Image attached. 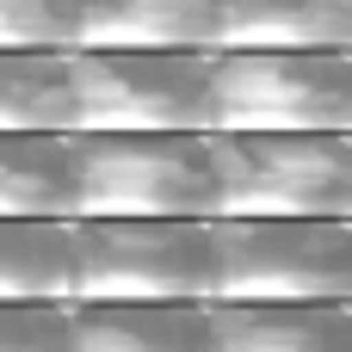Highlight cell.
<instances>
[{
  "instance_id": "6da1fadb",
  "label": "cell",
  "mask_w": 352,
  "mask_h": 352,
  "mask_svg": "<svg viewBox=\"0 0 352 352\" xmlns=\"http://www.w3.org/2000/svg\"><path fill=\"white\" fill-rule=\"evenodd\" d=\"M68 223H210L204 136H68Z\"/></svg>"
},
{
  "instance_id": "7a4b0ae2",
  "label": "cell",
  "mask_w": 352,
  "mask_h": 352,
  "mask_svg": "<svg viewBox=\"0 0 352 352\" xmlns=\"http://www.w3.org/2000/svg\"><path fill=\"white\" fill-rule=\"evenodd\" d=\"M210 223H352V136H204Z\"/></svg>"
},
{
  "instance_id": "3957f363",
  "label": "cell",
  "mask_w": 352,
  "mask_h": 352,
  "mask_svg": "<svg viewBox=\"0 0 352 352\" xmlns=\"http://www.w3.org/2000/svg\"><path fill=\"white\" fill-rule=\"evenodd\" d=\"M204 136H352V50L210 56Z\"/></svg>"
},
{
  "instance_id": "277c9868",
  "label": "cell",
  "mask_w": 352,
  "mask_h": 352,
  "mask_svg": "<svg viewBox=\"0 0 352 352\" xmlns=\"http://www.w3.org/2000/svg\"><path fill=\"white\" fill-rule=\"evenodd\" d=\"M68 136H204L210 56L204 50H68Z\"/></svg>"
},
{
  "instance_id": "5b68a950",
  "label": "cell",
  "mask_w": 352,
  "mask_h": 352,
  "mask_svg": "<svg viewBox=\"0 0 352 352\" xmlns=\"http://www.w3.org/2000/svg\"><path fill=\"white\" fill-rule=\"evenodd\" d=\"M210 223H68V303H210Z\"/></svg>"
},
{
  "instance_id": "8992f818",
  "label": "cell",
  "mask_w": 352,
  "mask_h": 352,
  "mask_svg": "<svg viewBox=\"0 0 352 352\" xmlns=\"http://www.w3.org/2000/svg\"><path fill=\"white\" fill-rule=\"evenodd\" d=\"M210 303H352V223H210Z\"/></svg>"
},
{
  "instance_id": "52a82bcc",
  "label": "cell",
  "mask_w": 352,
  "mask_h": 352,
  "mask_svg": "<svg viewBox=\"0 0 352 352\" xmlns=\"http://www.w3.org/2000/svg\"><path fill=\"white\" fill-rule=\"evenodd\" d=\"M352 50V0H210V56Z\"/></svg>"
},
{
  "instance_id": "ba28073f",
  "label": "cell",
  "mask_w": 352,
  "mask_h": 352,
  "mask_svg": "<svg viewBox=\"0 0 352 352\" xmlns=\"http://www.w3.org/2000/svg\"><path fill=\"white\" fill-rule=\"evenodd\" d=\"M210 352H352V303H204Z\"/></svg>"
},
{
  "instance_id": "9c48e42d",
  "label": "cell",
  "mask_w": 352,
  "mask_h": 352,
  "mask_svg": "<svg viewBox=\"0 0 352 352\" xmlns=\"http://www.w3.org/2000/svg\"><path fill=\"white\" fill-rule=\"evenodd\" d=\"M68 50H204L210 0H74Z\"/></svg>"
},
{
  "instance_id": "30bf717a",
  "label": "cell",
  "mask_w": 352,
  "mask_h": 352,
  "mask_svg": "<svg viewBox=\"0 0 352 352\" xmlns=\"http://www.w3.org/2000/svg\"><path fill=\"white\" fill-rule=\"evenodd\" d=\"M68 352H210L204 303H68Z\"/></svg>"
},
{
  "instance_id": "8fae6325",
  "label": "cell",
  "mask_w": 352,
  "mask_h": 352,
  "mask_svg": "<svg viewBox=\"0 0 352 352\" xmlns=\"http://www.w3.org/2000/svg\"><path fill=\"white\" fill-rule=\"evenodd\" d=\"M0 223H68V136H0Z\"/></svg>"
},
{
  "instance_id": "7c38bea8",
  "label": "cell",
  "mask_w": 352,
  "mask_h": 352,
  "mask_svg": "<svg viewBox=\"0 0 352 352\" xmlns=\"http://www.w3.org/2000/svg\"><path fill=\"white\" fill-rule=\"evenodd\" d=\"M0 136H68V62L0 50Z\"/></svg>"
},
{
  "instance_id": "4fadbf2b",
  "label": "cell",
  "mask_w": 352,
  "mask_h": 352,
  "mask_svg": "<svg viewBox=\"0 0 352 352\" xmlns=\"http://www.w3.org/2000/svg\"><path fill=\"white\" fill-rule=\"evenodd\" d=\"M0 303H68V223H0Z\"/></svg>"
},
{
  "instance_id": "5bb4252c",
  "label": "cell",
  "mask_w": 352,
  "mask_h": 352,
  "mask_svg": "<svg viewBox=\"0 0 352 352\" xmlns=\"http://www.w3.org/2000/svg\"><path fill=\"white\" fill-rule=\"evenodd\" d=\"M68 43H74V0H0V50L68 56Z\"/></svg>"
},
{
  "instance_id": "9a60e30c",
  "label": "cell",
  "mask_w": 352,
  "mask_h": 352,
  "mask_svg": "<svg viewBox=\"0 0 352 352\" xmlns=\"http://www.w3.org/2000/svg\"><path fill=\"white\" fill-rule=\"evenodd\" d=\"M0 352H68V303H0Z\"/></svg>"
}]
</instances>
